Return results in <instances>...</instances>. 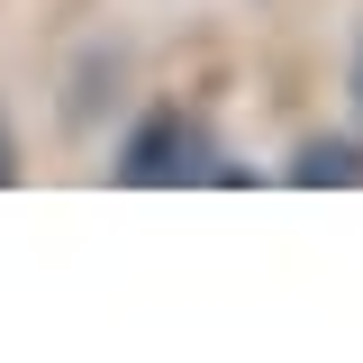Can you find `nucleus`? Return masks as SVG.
Returning <instances> with one entry per match:
<instances>
[{
  "label": "nucleus",
  "instance_id": "f257e3e1",
  "mask_svg": "<svg viewBox=\"0 0 363 363\" xmlns=\"http://www.w3.org/2000/svg\"><path fill=\"white\" fill-rule=\"evenodd\" d=\"M218 173V155H209V136L200 118H182V109H145L118 145V182L128 191H182V182H209Z\"/></svg>",
  "mask_w": 363,
  "mask_h": 363
},
{
  "label": "nucleus",
  "instance_id": "f03ea898",
  "mask_svg": "<svg viewBox=\"0 0 363 363\" xmlns=\"http://www.w3.org/2000/svg\"><path fill=\"white\" fill-rule=\"evenodd\" d=\"M281 182H300V191H354L363 182V136H300Z\"/></svg>",
  "mask_w": 363,
  "mask_h": 363
},
{
  "label": "nucleus",
  "instance_id": "7ed1b4c3",
  "mask_svg": "<svg viewBox=\"0 0 363 363\" xmlns=\"http://www.w3.org/2000/svg\"><path fill=\"white\" fill-rule=\"evenodd\" d=\"M18 182V136H9V118H0V191Z\"/></svg>",
  "mask_w": 363,
  "mask_h": 363
},
{
  "label": "nucleus",
  "instance_id": "20e7f679",
  "mask_svg": "<svg viewBox=\"0 0 363 363\" xmlns=\"http://www.w3.org/2000/svg\"><path fill=\"white\" fill-rule=\"evenodd\" d=\"M345 91H354V118H363V37H354V64H345Z\"/></svg>",
  "mask_w": 363,
  "mask_h": 363
}]
</instances>
